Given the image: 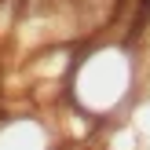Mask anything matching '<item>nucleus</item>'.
Instances as JSON below:
<instances>
[{
	"label": "nucleus",
	"mask_w": 150,
	"mask_h": 150,
	"mask_svg": "<svg viewBox=\"0 0 150 150\" xmlns=\"http://www.w3.org/2000/svg\"><path fill=\"white\" fill-rule=\"evenodd\" d=\"M0 150H55L44 121L29 114H11L0 121Z\"/></svg>",
	"instance_id": "nucleus-2"
},
{
	"label": "nucleus",
	"mask_w": 150,
	"mask_h": 150,
	"mask_svg": "<svg viewBox=\"0 0 150 150\" xmlns=\"http://www.w3.org/2000/svg\"><path fill=\"white\" fill-rule=\"evenodd\" d=\"M150 51V22H146V26H143V33H139V40H136V55H139V51Z\"/></svg>",
	"instance_id": "nucleus-3"
},
{
	"label": "nucleus",
	"mask_w": 150,
	"mask_h": 150,
	"mask_svg": "<svg viewBox=\"0 0 150 150\" xmlns=\"http://www.w3.org/2000/svg\"><path fill=\"white\" fill-rule=\"evenodd\" d=\"M136 84H139L136 48L103 37V40H92L81 48L66 103L77 106L81 114H88L92 121H103V117H114L117 110H125Z\"/></svg>",
	"instance_id": "nucleus-1"
}]
</instances>
